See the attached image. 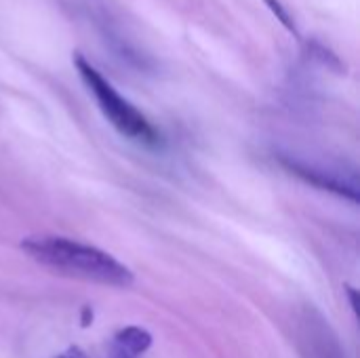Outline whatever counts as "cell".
Here are the masks:
<instances>
[{"instance_id":"obj_1","label":"cell","mask_w":360,"mask_h":358,"mask_svg":"<svg viewBox=\"0 0 360 358\" xmlns=\"http://www.w3.org/2000/svg\"><path fill=\"white\" fill-rule=\"evenodd\" d=\"M21 249L34 262L59 274L93 281L99 285L120 287V289L131 287L135 281L133 272L110 253L65 236H51V234L27 236L21 241Z\"/></svg>"},{"instance_id":"obj_4","label":"cell","mask_w":360,"mask_h":358,"mask_svg":"<svg viewBox=\"0 0 360 358\" xmlns=\"http://www.w3.org/2000/svg\"><path fill=\"white\" fill-rule=\"evenodd\" d=\"M152 346V335L141 327H124L114 338V358H139Z\"/></svg>"},{"instance_id":"obj_5","label":"cell","mask_w":360,"mask_h":358,"mask_svg":"<svg viewBox=\"0 0 360 358\" xmlns=\"http://www.w3.org/2000/svg\"><path fill=\"white\" fill-rule=\"evenodd\" d=\"M266 4H268V8L272 11V15L287 27V32H291L293 36H297V27H295V21H293V17H291V13L283 6V2L281 0H264Z\"/></svg>"},{"instance_id":"obj_3","label":"cell","mask_w":360,"mask_h":358,"mask_svg":"<svg viewBox=\"0 0 360 358\" xmlns=\"http://www.w3.org/2000/svg\"><path fill=\"white\" fill-rule=\"evenodd\" d=\"M281 165L300 177L302 181L327 190L333 194H340L344 198H350L352 203H359V177L356 173H348L340 167H327L323 162H308L295 156H281Z\"/></svg>"},{"instance_id":"obj_2","label":"cell","mask_w":360,"mask_h":358,"mask_svg":"<svg viewBox=\"0 0 360 358\" xmlns=\"http://www.w3.org/2000/svg\"><path fill=\"white\" fill-rule=\"evenodd\" d=\"M74 65L82 78V82L86 84L89 93L95 97L99 110L103 112V116L112 122V127L139 143L146 146H158L160 143V133L156 131V127L146 118V114L141 110H137L124 95H120L116 91V87L80 53H74Z\"/></svg>"},{"instance_id":"obj_6","label":"cell","mask_w":360,"mask_h":358,"mask_svg":"<svg viewBox=\"0 0 360 358\" xmlns=\"http://www.w3.org/2000/svg\"><path fill=\"white\" fill-rule=\"evenodd\" d=\"M55 358H89L84 354V350H80L78 346H72V348H68V350H63L61 354H57Z\"/></svg>"},{"instance_id":"obj_7","label":"cell","mask_w":360,"mask_h":358,"mask_svg":"<svg viewBox=\"0 0 360 358\" xmlns=\"http://www.w3.org/2000/svg\"><path fill=\"white\" fill-rule=\"evenodd\" d=\"M346 291H348V295H350V304H352V308H354V312L359 310V302H356V291H354V287H346Z\"/></svg>"}]
</instances>
